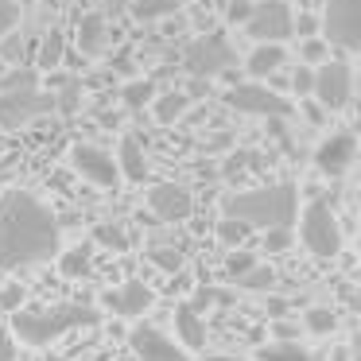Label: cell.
I'll use <instances>...</instances> for the list:
<instances>
[{"instance_id":"6da1fadb","label":"cell","mask_w":361,"mask_h":361,"mask_svg":"<svg viewBox=\"0 0 361 361\" xmlns=\"http://www.w3.org/2000/svg\"><path fill=\"white\" fill-rule=\"evenodd\" d=\"M63 252L59 218L32 190L0 195V268H35L51 264Z\"/></svg>"},{"instance_id":"7a4b0ae2","label":"cell","mask_w":361,"mask_h":361,"mask_svg":"<svg viewBox=\"0 0 361 361\" xmlns=\"http://www.w3.org/2000/svg\"><path fill=\"white\" fill-rule=\"evenodd\" d=\"M226 218L241 221L249 229H291L299 218V190L291 183H268V187L237 190L221 202Z\"/></svg>"},{"instance_id":"3957f363","label":"cell","mask_w":361,"mask_h":361,"mask_svg":"<svg viewBox=\"0 0 361 361\" xmlns=\"http://www.w3.org/2000/svg\"><path fill=\"white\" fill-rule=\"evenodd\" d=\"M97 311L94 307H82V303H59V307H20L12 311V338L32 350L39 345H51L55 338H63L66 330H78V326H94Z\"/></svg>"},{"instance_id":"277c9868","label":"cell","mask_w":361,"mask_h":361,"mask_svg":"<svg viewBox=\"0 0 361 361\" xmlns=\"http://www.w3.org/2000/svg\"><path fill=\"white\" fill-rule=\"evenodd\" d=\"M47 113H55V94H43L39 74L32 66H16L0 78V128L4 133H20Z\"/></svg>"},{"instance_id":"5b68a950","label":"cell","mask_w":361,"mask_h":361,"mask_svg":"<svg viewBox=\"0 0 361 361\" xmlns=\"http://www.w3.org/2000/svg\"><path fill=\"white\" fill-rule=\"evenodd\" d=\"M233 59H237V51H233V43H229L221 32L198 35V39H190L187 51H183V66H187V74L190 78H202V82L226 74L229 66H233Z\"/></svg>"},{"instance_id":"8992f818","label":"cell","mask_w":361,"mask_h":361,"mask_svg":"<svg viewBox=\"0 0 361 361\" xmlns=\"http://www.w3.org/2000/svg\"><path fill=\"white\" fill-rule=\"evenodd\" d=\"M299 237H303V245L314 252V257H338L345 245L342 237V221L334 218V210H330L326 202H311L299 210Z\"/></svg>"},{"instance_id":"52a82bcc","label":"cell","mask_w":361,"mask_h":361,"mask_svg":"<svg viewBox=\"0 0 361 361\" xmlns=\"http://www.w3.org/2000/svg\"><path fill=\"white\" fill-rule=\"evenodd\" d=\"M319 35L342 51L361 47V0H322Z\"/></svg>"},{"instance_id":"ba28073f","label":"cell","mask_w":361,"mask_h":361,"mask_svg":"<svg viewBox=\"0 0 361 361\" xmlns=\"http://www.w3.org/2000/svg\"><path fill=\"white\" fill-rule=\"evenodd\" d=\"M291 24H295V8L288 0H257L245 20V32L257 43H288Z\"/></svg>"},{"instance_id":"9c48e42d","label":"cell","mask_w":361,"mask_h":361,"mask_svg":"<svg viewBox=\"0 0 361 361\" xmlns=\"http://www.w3.org/2000/svg\"><path fill=\"white\" fill-rule=\"evenodd\" d=\"M311 97L322 105V109H345L353 102V71L342 59H326L322 66H314L311 78Z\"/></svg>"},{"instance_id":"30bf717a","label":"cell","mask_w":361,"mask_h":361,"mask_svg":"<svg viewBox=\"0 0 361 361\" xmlns=\"http://www.w3.org/2000/svg\"><path fill=\"white\" fill-rule=\"evenodd\" d=\"M226 105L237 113H249V117H288L291 113V102L276 90L260 86V82H241L226 94Z\"/></svg>"},{"instance_id":"8fae6325","label":"cell","mask_w":361,"mask_h":361,"mask_svg":"<svg viewBox=\"0 0 361 361\" xmlns=\"http://www.w3.org/2000/svg\"><path fill=\"white\" fill-rule=\"evenodd\" d=\"M71 167L86 183H94V187H102V190H117V183H121L113 156L105 148H97V144H82V140L74 144L71 148Z\"/></svg>"},{"instance_id":"7c38bea8","label":"cell","mask_w":361,"mask_h":361,"mask_svg":"<svg viewBox=\"0 0 361 361\" xmlns=\"http://www.w3.org/2000/svg\"><path fill=\"white\" fill-rule=\"evenodd\" d=\"M353 159H357V136L345 133V128L330 133L326 140L314 148V167H319L322 175H330V179H338V175L350 171Z\"/></svg>"},{"instance_id":"4fadbf2b","label":"cell","mask_w":361,"mask_h":361,"mask_svg":"<svg viewBox=\"0 0 361 361\" xmlns=\"http://www.w3.org/2000/svg\"><path fill=\"white\" fill-rule=\"evenodd\" d=\"M128 350H133L136 361H190L187 350L156 326H136L128 334Z\"/></svg>"},{"instance_id":"5bb4252c","label":"cell","mask_w":361,"mask_h":361,"mask_svg":"<svg viewBox=\"0 0 361 361\" xmlns=\"http://www.w3.org/2000/svg\"><path fill=\"white\" fill-rule=\"evenodd\" d=\"M105 311L117 314V319H140L144 311H152V303H156V291L148 288L144 280H128L121 283V288H109L102 295Z\"/></svg>"},{"instance_id":"9a60e30c","label":"cell","mask_w":361,"mask_h":361,"mask_svg":"<svg viewBox=\"0 0 361 361\" xmlns=\"http://www.w3.org/2000/svg\"><path fill=\"white\" fill-rule=\"evenodd\" d=\"M148 206L159 221H171V226L175 221H187L195 214V198H190V190L183 183H156L148 190Z\"/></svg>"},{"instance_id":"2e32d148","label":"cell","mask_w":361,"mask_h":361,"mask_svg":"<svg viewBox=\"0 0 361 361\" xmlns=\"http://www.w3.org/2000/svg\"><path fill=\"white\" fill-rule=\"evenodd\" d=\"M175 342H179L187 353L206 345V322L198 319L195 303H179V307H175Z\"/></svg>"},{"instance_id":"e0dca14e","label":"cell","mask_w":361,"mask_h":361,"mask_svg":"<svg viewBox=\"0 0 361 361\" xmlns=\"http://www.w3.org/2000/svg\"><path fill=\"white\" fill-rule=\"evenodd\" d=\"M283 63H288L283 43H257V47L249 51V59H245V71H249L252 78H276V74L283 71Z\"/></svg>"},{"instance_id":"ac0fdd59","label":"cell","mask_w":361,"mask_h":361,"mask_svg":"<svg viewBox=\"0 0 361 361\" xmlns=\"http://www.w3.org/2000/svg\"><path fill=\"white\" fill-rule=\"evenodd\" d=\"M117 175L121 179H128V183H144L148 179V156H144V144L136 140V136H125L121 140V148H117Z\"/></svg>"},{"instance_id":"d6986e66","label":"cell","mask_w":361,"mask_h":361,"mask_svg":"<svg viewBox=\"0 0 361 361\" xmlns=\"http://www.w3.org/2000/svg\"><path fill=\"white\" fill-rule=\"evenodd\" d=\"M105 39H109V24H105V16L90 12V16L78 20V47H82V55H102Z\"/></svg>"},{"instance_id":"ffe728a7","label":"cell","mask_w":361,"mask_h":361,"mask_svg":"<svg viewBox=\"0 0 361 361\" xmlns=\"http://www.w3.org/2000/svg\"><path fill=\"white\" fill-rule=\"evenodd\" d=\"M187 109H190V97H187V90H171V94H156V102H152V113H156V121H159V125H175V121H179Z\"/></svg>"},{"instance_id":"44dd1931","label":"cell","mask_w":361,"mask_h":361,"mask_svg":"<svg viewBox=\"0 0 361 361\" xmlns=\"http://www.w3.org/2000/svg\"><path fill=\"white\" fill-rule=\"evenodd\" d=\"M257 357L260 361H311V350L299 342H268V345H260Z\"/></svg>"},{"instance_id":"7402d4cb","label":"cell","mask_w":361,"mask_h":361,"mask_svg":"<svg viewBox=\"0 0 361 361\" xmlns=\"http://www.w3.org/2000/svg\"><path fill=\"white\" fill-rule=\"evenodd\" d=\"M121 102H125L128 109H144V105L156 102V86H152L148 78H133V82H125V90H121Z\"/></svg>"},{"instance_id":"603a6c76","label":"cell","mask_w":361,"mask_h":361,"mask_svg":"<svg viewBox=\"0 0 361 361\" xmlns=\"http://www.w3.org/2000/svg\"><path fill=\"white\" fill-rule=\"evenodd\" d=\"M63 47H66L63 32H47V35H43V43H39V66H43V71H55V66L63 63Z\"/></svg>"},{"instance_id":"cb8c5ba5","label":"cell","mask_w":361,"mask_h":361,"mask_svg":"<svg viewBox=\"0 0 361 361\" xmlns=\"http://www.w3.org/2000/svg\"><path fill=\"white\" fill-rule=\"evenodd\" d=\"M303 326L311 330V334H330V330L338 326V314L330 311V307H311V311L303 314Z\"/></svg>"},{"instance_id":"d4e9b609","label":"cell","mask_w":361,"mask_h":361,"mask_svg":"<svg viewBox=\"0 0 361 361\" xmlns=\"http://www.w3.org/2000/svg\"><path fill=\"white\" fill-rule=\"evenodd\" d=\"M133 16H136V20H164V16H175V0H136V4H133Z\"/></svg>"},{"instance_id":"484cf974","label":"cell","mask_w":361,"mask_h":361,"mask_svg":"<svg viewBox=\"0 0 361 361\" xmlns=\"http://www.w3.org/2000/svg\"><path fill=\"white\" fill-rule=\"evenodd\" d=\"M260 260H257V252H249V249H233L226 257V276L229 280H241L245 272H252V268H257Z\"/></svg>"},{"instance_id":"4316f807","label":"cell","mask_w":361,"mask_h":361,"mask_svg":"<svg viewBox=\"0 0 361 361\" xmlns=\"http://www.w3.org/2000/svg\"><path fill=\"white\" fill-rule=\"evenodd\" d=\"M299 59H303L307 66H322L330 59V43L322 39V35H314V39H299Z\"/></svg>"},{"instance_id":"83f0119b","label":"cell","mask_w":361,"mask_h":361,"mask_svg":"<svg viewBox=\"0 0 361 361\" xmlns=\"http://www.w3.org/2000/svg\"><path fill=\"white\" fill-rule=\"evenodd\" d=\"M59 268H63V276H86L90 272V252L86 249H71V252H59Z\"/></svg>"},{"instance_id":"f1b7e54d","label":"cell","mask_w":361,"mask_h":361,"mask_svg":"<svg viewBox=\"0 0 361 361\" xmlns=\"http://www.w3.org/2000/svg\"><path fill=\"white\" fill-rule=\"evenodd\" d=\"M94 241H97V245H105V249H117V252H125L128 245H133V241L125 237V229H121V226H109V221L94 229Z\"/></svg>"},{"instance_id":"f546056e","label":"cell","mask_w":361,"mask_h":361,"mask_svg":"<svg viewBox=\"0 0 361 361\" xmlns=\"http://www.w3.org/2000/svg\"><path fill=\"white\" fill-rule=\"evenodd\" d=\"M272 280H276L272 268H260V264H257L252 272H245L237 283H241V288H249V291H268V288H272Z\"/></svg>"},{"instance_id":"4dcf8cb0","label":"cell","mask_w":361,"mask_h":361,"mask_svg":"<svg viewBox=\"0 0 361 361\" xmlns=\"http://www.w3.org/2000/svg\"><path fill=\"white\" fill-rule=\"evenodd\" d=\"M16 24H20V4L16 0H0V39L16 32Z\"/></svg>"},{"instance_id":"1f68e13d","label":"cell","mask_w":361,"mask_h":361,"mask_svg":"<svg viewBox=\"0 0 361 361\" xmlns=\"http://www.w3.org/2000/svg\"><path fill=\"white\" fill-rule=\"evenodd\" d=\"M218 237L226 245H241L245 237H249V226H241V221H233V218H221L218 221Z\"/></svg>"},{"instance_id":"d6a6232c","label":"cell","mask_w":361,"mask_h":361,"mask_svg":"<svg viewBox=\"0 0 361 361\" xmlns=\"http://www.w3.org/2000/svg\"><path fill=\"white\" fill-rule=\"evenodd\" d=\"M291 35H299V39H314V35H319V16H314V12H299L295 24H291Z\"/></svg>"},{"instance_id":"836d02e7","label":"cell","mask_w":361,"mask_h":361,"mask_svg":"<svg viewBox=\"0 0 361 361\" xmlns=\"http://www.w3.org/2000/svg\"><path fill=\"white\" fill-rule=\"evenodd\" d=\"M291 241H295V233H291V229H264V249L268 252L291 249Z\"/></svg>"},{"instance_id":"e575fe53","label":"cell","mask_w":361,"mask_h":361,"mask_svg":"<svg viewBox=\"0 0 361 361\" xmlns=\"http://www.w3.org/2000/svg\"><path fill=\"white\" fill-rule=\"evenodd\" d=\"M148 257L156 260L159 268H167V272H179L183 268V252H175V249H152Z\"/></svg>"},{"instance_id":"d590c367","label":"cell","mask_w":361,"mask_h":361,"mask_svg":"<svg viewBox=\"0 0 361 361\" xmlns=\"http://www.w3.org/2000/svg\"><path fill=\"white\" fill-rule=\"evenodd\" d=\"M20 55H24V35H4L0 59H4V63H20Z\"/></svg>"},{"instance_id":"8d00e7d4","label":"cell","mask_w":361,"mask_h":361,"mask_svg":"<svg viewBox=\"0 0 361 361\" xmlns=\"http://www.w3.org/2000/svg\"><path fill=\"white\" fill-rule=\"evenodd\" d=\"M249 12H252V0H229L226 20H229V24H241V27H245V20H249Z\"/></svg>"},{"instance_id":"74e56055","label":"cell","mask_w":361,"mask_h":361,"mask_svg":"<svg viewBox=\"0 0 361 361\" xmlns=\"http://www.w3.org/2000/svg\"><path fill=\"white\" fill-rule=\"evenodd\" d=\"M20 303H24V288L20 283H8V288L0 291V307L4 311H20Z\"/></svg>"},{"instance_id":"f35d334b","label":"cell","mask_w":361,"mask_h":361,"mask_svg":"<svg viewBox=\"0 0 361 361\" xmlns=\"http://www.w3.org/2000/svg\"><path fill=\"white\" fill-rule=\"evenodd\" d=\"M311 78H314L311 66H299V71L291 74V90H295L299 97H307V94H311Z\"/></svg>"},{"instance_id":"ab89813d","label":"cell","mask_w":361,"mask_h":361,"mask_svg":"<svg viewBox=\"0 0 361 361\" xmlns=\"http://www.w3.org/2000/svg\"><path fill=\"white\" fill-rule=\"evenodd\" d=\"M0 361H16V338L4 322H0Z\"/></svg>"},{"instance_id":"60d3db41","label":"cell","mask_w":361,"mask_h":361,"mask_svg":"<svg viewBox=\"0 0 361 361\" xmlns=\"http://www.w3.org/2000/svg\"><path fill=\"white\" fill-rule=\"evenodd\" d=\"M198 299H214V303H233L229 291H218V288H198Z\"/></svg>"},{"instance_id":"b9f144b4","label":"cell","mask_w":361,"mask_h":361,"mask_svg":"<svg viewBox=\"0 0 361 361\" xmlns=\"http://www.w3.org/2000/svg\"><path fill=\"white\" fill-rule=\"evenodd\" d=\"M276 338H280V342H299V338H295V326H291V322H276Z\"/></svg>"},{"instance_id":"7bdbcfd3","label":"cell","mask_w":361,"mask_h":361,"mask_svg":"<svg viewBox=\"0 0 361 361\" xmlns=\"http://www.w3.org/2000/svg\"><path fill=\"white\" fill-rule=\"evenodd\" d=\"M202 361H245V357H237V353H206Z\"/></svg>"},{"instance_id":"ee69618b","label":"cell","mask_w":361,"mask_h":361,"mask_svg":"<svg viewBox=\"0 0 361 361\" xmlns=\"http://www.w3.org/2000/svg\"><path fill=\"white\" fill-rule=\"evenodd\" d=\"M283 311H288V307H283V299H272V303H268V314H272V319H280Z\"/></svg>"},{"instance_id":"f6af8a7d","label":"cell","mask_w":361,"mask_h":361,"mask_svg":"<svg viewBox=\"0 0 361 361\" xmlns=\"http://www.w3.org/2000/svg\"><path fill=\"white\" fill-rule=\"evenodd\" d=\"M311 4H314V0H299V8H303V12H307V8H311Z\"/></svg>"}]
</instances>
